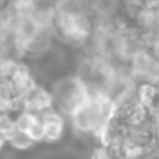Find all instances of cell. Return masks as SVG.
<instances>
[{
	"label": "cell",
	"instance_id": "12",
	"mask_svg": "<svg viewBox=\"0 0 159 159\" xmlns=\"http://www.w3.org/2000/svg\"><path fill=\"white\" fill-rule=\"evenodd\" d=\"M16 128V118L11 113H0V135L7 137L12 130Z\"/></svg>",
	"mask_w": 159,
	"mask_h": 159
},
{
	"label": "cell",
	"instance_id": "2",
	"mask_svg": "<svg viewBox=\"0 0 159 159\" xmlns=\"http://www.w3.org/2000/svg\"><path fill=\"white\" fill-rule=\"evenodd\" d=\"M52 31L55 43L70 46V48L84 50L91 39V33H93V17L89 12L57 9Z\"/></svg>",
	"mask_w": 159,
	"mask_h": 159
},
{
	"label": "cell",
	"instance_id": "10",
	"mask_svg": "<svg viewBox=\"0 0 159 159\" xmlns=\"http://www.w3.org/2000/svg\"><path fill=\"white\" fill-rule=\"evenodd\" d=\"M135 101L145 110L157 106V86L151 82H140L135 86Z\"/></svg>",
	"mask_w": 159,
	"mask_h": 159
},
{
	"label": "cell",
	"instance_id": "7",
	"mask_svg": "<svg viewBox=\"0 0 159 159\" xmlns=\"http://www.w3.org/2000/svg\"><path fill=\"white\" fill-rule=\"evenodd\" d=\"M9 84H11L16 98H17V99H22V98L38 84V80H36V74L33 72V67L29 65V63L19 62L17 70H16L14 75L11 77Z\"/></svg>",
	"mask_w": 159,
	"mask_h": 159
},
{
	"label": "cell",
	"instance_id": "6",
	"mask_svg": "<svg viewBox=\"0 0 159 159\" xmlns=\"http://www.w3.org/2000/svg\"><path fill=\"white\" fill-rule=\"evenodd\" d=\"M21 101H22V110L31 111V113H36V115L53 110L52 94H50V89L45 84H36Z\"/></svg>",
	"mask_w": 159,
	"mask_h": 159
},
{
	"label": "cell",
	"instance_id": "5",
	"mask_svg": "<svg viewBox=\"0 0 159 159\" xmlns=\"http://www.w3.org/2000/svg\"><path fill=\"white\" fill-rule=\"evenodd\" d=\"M43 125V144H58L67 130V120L55 110L39 115Z\"/></svg>",
	"mask_w": 159,
	"mask_h": 159
},
{
	"label": "cell",
	"instance_id": "1",
	"mask_svg": "<svg viewBox=\"0 0 159 159\" xmlns=\"http://www.w3.org/2000/svg\"><path fill=\"white\" fill-rule=\"evenodd\" d=\"M115 106L103 93H89L87 98L67 118L72 132L79 137H93L96 140L103 125L113 116Z\"/></svg>",
	"mask_w": 159,
	"mask_h": 159
},
{
	"label": "cell",
	"instance_id": "13",
	"mask_svg": "<svg viewBox=\"0 0 159 159\" xmlns=\"http://www.w3.org/2000/svg\"><path fill=\"white\" fill-rule=\"evenodd\" d=\"M91 159H116V157L111 154L108 147L98 144L96 147L93 149V152H91Z\"/></svg>",
	"mask_w": 159,
	"mask_h": 159
},
{
	"label": "cell",
	"instance_id": "3",
	"mask_svg": "<svg viewBox=\"0 0 159 159\" xmlns=\"http://www.w3.org/2000/svg\"><path fill=\"white\" fill-rule=\"evenodd\" d=\"M53 101V110L60 113L63 118H69L70 113L87 98V87L77 75L60 77L50 87Z\"/></svg>",
	"mask_w": 159,
	"mask_h": 159
},
{
	"label": "cell",
	"instance_id": "11",
	"mask_svg": "<svg viewBox=\"0 0 159 159\" xmlns=\"http://www.w3.org/2000/svg\"><path fill=\"white\" fill-rule=\"evenodd\" d=\"M5 142H7V145H11L14 151H21V152L29 151V149H33L36 145L34 142H33L22 130H19V128H14V130L7 135V137H5Z\"/></svg>",
	"mask_w": 159,
	"mask_h": 159
},
{
	"label": "cell",
	"instance_id": "14",
	"mask_svg": "<svg viewBox=\"0 0 159 159\" xmlns=\"http://www.w3.org/2000/svg\"><path fill=\"white\" fill-rule=\"evenodd\" d=\"M5 145H7V142H5V139L2 137V135H0V152L4 151V147H5Z\"/></svg>",
	"mask_w": 159,
	"mask_h": 159
},
{
	"label": "cell",
	"instance_id": "4",
	"mask_svg": "<svg viewBox=\"0 0 159 159\" xmlns=\"http://www.w3.org/2000/svg\"><path fill=\"white\" fill-rule=\"evenodd\" d=\"M130 79L137 86L140 82L157 84V57L147 50H139L128 60Z\"/></svg>",
	"mask_w": 159,
	"mask_h": 159
},
{
	"label": "cell",
	"instance_id": "8",
	"mask_svg": "<svg viewBox=\"0 0 159 159\" xmlns=\"http://www.w3.org/2000/svg\"><path fill=\"white\" fill-rule=\"evenodd\" d=\"M16 118V128L22 130L34 144H41L43 142V125L39 115L31 113V111H19L14 115Z\"/></svg>",
	"mask_w": 159,
	"mask_h": 159
},
{
	"label": "cell",
	"instance_id": "9",
	"mask_svg": "<svg viewBox=\"0 0 159 159\" xmlns=\"http://www.w3.org/2000/svg\"><path fill=\"white\" fill-rule=\"evenodd\" d=\"M22 111V101L17 99L9 80H0V113L16 115Z\"/></svg>",
	"mask_w": 159,
	"mask_h": 159
}]
</instances>
